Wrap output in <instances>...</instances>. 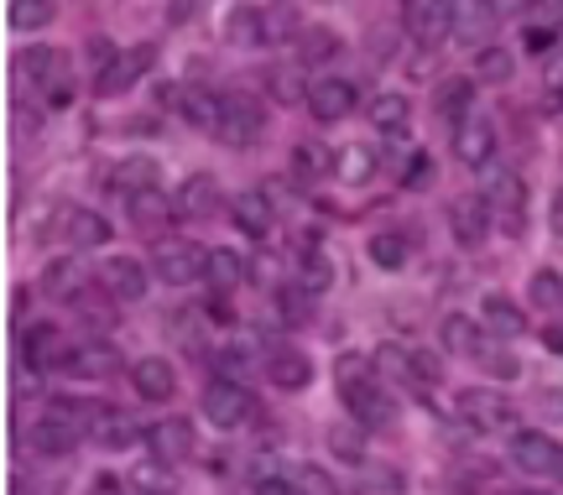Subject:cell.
Returning <instances> with one entry per match:
<instances>
[{
	"label": "cell",
	"instance_id": "cell-1",
	"mask_svg": "<svg viewBox=\"0 0 563 495\" xmlns=\"http://www.w3.org/2000/svg\"><path fill=\"white\" fill-rule=\"evenodd\" d=\"M16 89L21 95H58L63 89V74H68V53H58V47H21L16 53Z\"/></svg>",
	"mask_w": 563,
	"mask_h": 495
},
{
	"label": "cell",
	"instance_id": "cell-2",
	"mask_svg": "<svg viewBox=\"0 0 563 495\" xmlns=\"http://www.w3.org/2000/svg\"><path fill=\"white\" fill-rule=\"evenodd\" d=\"M485 209L506 235H517L527 219V183L511 167H485Z\"/></svg>",
	"mask_w": 563,
	"mask_h": 495
},
{
	"label": "cell",
	"instance_id": "cell-3",
	"mask_svg": "<svg viewBox=\"0 0 563 495\" xmlns=\"http://www.w3.org/2000/svg\"><path fill=\"white\" fill-rule=\"evenodd\" d=\"M262 131H266V105L251 89H230L220 110V141L251 146V141H262Z\"/></svg>",
	"mask_w": 563,
	"mask_h": 495
},
{
	"label": "cell",
	"instance_id": "cell-4",
	"mask_svg": "<svg viewBox=\"0 0 563 495\" xmlns=\"http://www.w3.org/2000/svg\"><path fill=\"white\" fill-rule=\"evenodd\" d=\"M203 266H209V256H203L199 245L178 240V235H167V240L152 245V272H157L167 287H188V282H199Z\"/></svg>",
	"mask_w": 563,
	"mask_h": 495
},
{
	"label": "cell",
	"instance_id": "cell-5",
	"mask_svg": "<svg viewBox=\"0 0 563 495\" xmlns=\"http://www.w3.org/2000/svg\"><path fill=\"white\" fill-rule=\"evenodd\" d=\"M256 413V396L245 392L241 381H209L203 386V417L214 422V428H241L245 417Z\"/></svg>",
	"mask_w": 563,
	"mask_h": 495
},
{
	"label": "cell",
	"instance_id": "cell-6",
	"mask_svg": "<svg viewBox=\"0 0 563 495\" xmlns=\"http://www.w3.org/2000/svg\"><path fill=\"white\" fill-rule=\"evenodd\" d=\"M152 63H157V47H152V42H136V47L115 53V58L100 68V79H95V95H100V99L125 95V89H131V84H136L141 74L152 68Z\"/></svg>",
	"mask_w": 563,
	"mask_h": 495
},
{
	"label": "cell",
	"instance_id": "cell-7",
	"mask_svg": "<svg viewBox=\"0 0 563 495\" xmlns=\"http://www.w3.org/2000/svg\"><path fill=\"white\" fill-rule=\"evenodd\" d=\"M454 407H460V417L470 428H481V433H501V428H511V417H517V407H511L501 392H485V386H464Z\"/></svg>",
	"mask_w": 563,
	"mask_h": 495
},
{
	"label": "cell",
	"instance_id": "cell-8",
	"mask_svg": "<svg viewBox=\"0 0 563 495\" xmlns=\"http://www.w3.org/2000/svg\"><path fill=\"white\" fill-rule=\"evenodd\" d=\"M84 443V433L74 428V422H63V417H53V413H42L26 433H21V449L26 454H37V459H63V454H74Z\"/></svg>",
	"mask_w": 563,
	"mask_h": 495
},
{
	"label": "cell",
	"instance_id": "cell-9",
	"mask_svg": "<svg viewBox=\"0 0 563 495\" xmlns=\"http://www.w3.org/2000/svg\"><path fill=\"white\" fill-rule=\"evenodd\" d=\"M47 230H53L58 240H68V245H79V251H95V245L110 240V219L95 215V209H79V204H63Z\"/></svg>",
	"mask_w": 563,
	"mask_h": 495
},
{
	"label": "cell",
	"instance_id": "cell-10",
	"mask_svg": "<svg viewBox=\"0 0 563 495\" xmlns=\"http://www.w3.org/2000/svg\"><path fill=\"white\" fill-rule=\"evenodd\" d=\"M146 449L162 464H183V459L199 454V433H194L188 417H162L157 428H146Z\"/></svg>",
	"mask_w": 563,
	"mask_h": 495
},
{
	"label": "cell",
	"instance_id": "cell-11",
	"mask_svg": "<svg viewBox=\"0 0 563 495\" xmlns=\"http://www.w3.org/2000/svg\"><path fill=\"white\" fill-rule=\"evenodd\" d=\"M511 464H517V470H527V475L553 480V475H559V464H563V449L548 433L527 428V433L511 438Z\"/></svg>",
	"mask_w": 563,
	"mask_h": 495
},
{
	"label": "cell",
	"instance_id": "cell-12",
	"mask_svg": "<svg viewBox=\"0 0 563 495\" xmlns=\"http://www.w3.org/2000/svg\"><path fill=\"white\" fill-rule=\"evenodd\" d=\"M407 37L418 47H443V37L454 32V6H433V0H412L402 11Z\"/></svg>",
	"mask_w": 563,
	"mask_h": 495
},
{
	"label": "cell",
	"instance_id": "cell-13",
	"mask_svg": "<svg viewBox=\"0 0 563 495\" xmlns=\"http://www.w3.org/2000/svg\"><path fill=\"white\" fill-rule=\"evenodd\" d=\"M100 287L115 297V302H141L146 287H152V277H146V266H141L136 256H110L100 266Z\"/></svg>",
	"mask_w": 563,
	"mask_h": 495
},
{
	"label": "cell",
	"instance_id": "cell-14",
	"mask_svg": "<svg viewBox=\"0 0 563 495\" xmlns=\"http://www.w3.org/2000/svg\"><path fill=\"white\" fill-rule=\"evenodd\" d=\"M136 438H141V428L121 407H110V402L95 407V422H89V443H95V449H115V454H121V449H136Z\"/></svg>",
	"mask_w": 563,
	"mask_h": 495
},
{
	"label": "cell",
	"instance_id": "cell-15",
	"mask_svg": "<svg viewBox=\"0 0 563 495\" xmlns=\"http://www.w3.org/2000/svg\"><path fill=\"white\" fill-rule=\"evenodd\" d=\"M21 350H26V371H68L79 344H68L58 329H32Z\"/></svg>",
	"mask_w": 563,
	"mask_h": 495
},
{
	"label": "cell",
	"instance_id": "cell-16",
	"mask_svg": "<svg viewBox=\"0 0 563 495\" xmlns=\"http://www.w3.org/2000/svg\"><path fill=\"white\" fill-rule=\"evenodd\" d=\"M308 110H313V120H344L350 110H355V84L340 79V74L313 79V89H308Z\"/></svg>",
	"mask_w": 563,
	"mask_h": 495
},
{
	"label": "cell",
	"instance_id": "cell-17",
	"mask_svg": "<svg viewBox=\"0 0 563 495\" xmlns=\"http://www.w3.org/2000/svg\"><path fill=\"white\" fill-rule=\"evenodd\" d=\"M173 105H178V116L194 125V131H214L220 136V110H224V95H209L199 84H183L173 89Z\"/></svg>",
	"mask_w": 563,
	"mask_h": 495
},
{
	"label": "cell",
	"instance_id": "cell-18",
	"mask_svg": "<svg viewBox=\"0 0 563 495\" xmlns=\"http://www.w3.org/2000/svg\"><path fill=\"white\" fill-rule=\"evenodd\" d=\"M454 157L464 162V167H490V157H496V125L485 116H470L454 131Z\"/></svg>",
	"mask_w": 563,
	"mask_h": 495
},
{
	"label": "cell",
	"instance_id": "cell-19",
	"mask_svg": "<svg viewBox=\"0 0 563 495\" xmlns=\"http://www.w3.org/2000/svg\"><path fill=\"white\" fill-rule=\"evenodd\" d=\"M131 386H136L141 402H173V392H178V371H173L162 355H146V360L131 365Z\"/></svg>",
	"mask_w": 563,
	"mask_h": 495
},
{
	"label": "cell",
	"instance_id": "cell-20",
	"mask_svg": "<svg viewBox=\"0 0 563 495\" xmlns=\"http://www.w3.org/2000/svg\"><path fill=\"white\" fill-rule=\"evenodd\" d=\"M266 376L277 381L282 392H302L313 381V360L292 350V344H277V350H266Z\"/></svg>",
	"mask_w": 563,
	"mask_h": 495
},
{
	"label": "cell",
	"instance_id": "cell-21",
	"mask_svg": "<svg viewBox=\"0 0 563 495\" xmlns=\"http://www.w3.org/2000/svg\"><path fill=\"white\" fill-rule=\"evenodd\" d=\"M344 407H350V417H355L361 428H386V422H391V396H386L376 381L350 386V392H344Z\"/></svg>",
	"mask_w": 563,
	"mask_h": 495
},
{
	"label": "cell",
	"instance_id": "cell-22",
	"mask_svg": "<svg viewBox=\"0 0 563 495\" xmlns=\"http://www.w3.org/2000/svg\"><path fill=\"white\" fill-rule=\"evenodd\" d=\"M162 183V167L157 157H125L115 173H110V194H121V198H146L152 188Z\"/></svg>",
	"mask_w": 563,
	"mask_h": 495
},
{
	"label": "cell",
	"instance_id": "cell-23",
	"mask_svg": "<svg viewBox=\"0 0 563 495\" xmlns=\"http://www.w3.org/2000/svg\"><path fill=\"white\" fill-rule=\"evenodd\" d=\"M376 167H382V157H376V146H365V141H350V146L334 152V178H340L344 188H365V183L376 178Z\"/></svg>",
	"mask_w": 563,
	"mask_h": 495
},
{
	"label": "cell",
	"instance_id": "cell-24",
	"mask_svg": "<svg viewBox=\"0 0 563 495\" xmlns=\"http://www.w3.org/2000/svg\"><path fill=\"white\" fill-rule=\"evenodd\" d=\"M125 360H121V350L110 344V339H84L79 350H74V376H89V381H104V376H115Z\"/></svg>",
	"mask_w": 563,
	"mask_h": 495
},
{
	"label": "cell",
	"instance_id": "cell-25",
	"mask_svg": "<svg viewBox=\"0 0 563 495\" xmlns=\"http://www.w3.org/2000/svg\"><path fill=\"white\" fill-rule=\"evenodd\" d=\"M214 209H220V183L203 178V173H194L178 188V198H173V215H183V219H203V215H214Z\"/></svg>",
	"mask_w": 563,
	"mask_h": 495
},
{
	"label": "cell",
	"instance_id": "cell-26",
	"mask_svg": "<svg viewBox=\"0 0 563 495\" xmlns=\"http://www.w3.org/2000/svg\"><path fill=\"white\" fill-rule=\"evenodd\" d=\"M449 224H454V240L460 245H481L485 230H490V209H485V198H460L454 209H449Z\"/></svg>",
	"mask_w": 563,
	"mask_h": 495
},
{
	"label": "cell",
	"instance_id": "cell-27",
	"mask_svg": "<svg viewBox=\"0 0 563 495\" xmlns=\"http://www.w3.org/2000/svg\"><path fill=\"white\" fill-rule=\"evenodd\" d=\"M84 287H89V277H84V261L79 256H63V261H53V266L42 272V293L58 297V302H74Z\"/></svg>",
	"mask_w": 563,
	"mask_h": 495
},
{
	"label": "cell",
	"instance_id": "cell-28",
	"mask_svg": "<svg viewBox=\"0 0 563 495\" xmlns=\"http://www.w3.org/2000/svg\"><path fill=\"white\" fill-rule=\"evenodd\" d=\"M365 120H371L382 136L402 141L407 125H412V105H407V95H376V99H371V116H365Z\"/></svg>",
	"mask_w": 563,
	"mask_h": 495
},
{
	"label": "cell",
	"instance_id": "cell-29",
	"mask_svg": "<svg viewBox=\"0 0 563 495\" xmlns=\"http://www.w3.org/2000/svg\"><path fill=\"white\" fill-rule=\"evenodd\" d=\"M203 277H209V287H214V297H230L235 287L245 282V261L235 256V251H209V266H203Z\"/></svg>",
	"mask_w": 563,
	"mask_h": 495
},
{
	"label": "cell",
	"instance_id": "cell-30",
	"mask_svg": "<svg viewBox=\"0 0 563 495\" xmlns=\"http://www.w3.org/2000/svg\"><path fill=\"white\" fill-rule=\"evenodd\" d=\"M74 314L89 318V329L110 334V329H115V297H110V293L100 287V282H95V287H84V293L74 297Z\"/></svg>",
	"mask_w": 563,
	"mask_h": 495
},
{
	"label": "cell",
	"instance_id": "cell-31",
	"mask_svg": "<svg viewBox=\"0 0 563 495\" xmlns=\"http://www.w3.org/2000/svg\"><path fill=\"white\" fill-rule=\"evenodd\" d=\"M308 26L298 21L292 6H262V42L266 47H282V42H298Z\"/></svg>",
	"mask_w": 563,
	"mask_h": 495
},
{
	"label": "cell",
	"instance_id": "cell-32",
	"mask_svg": "<svg viewBox=\"0 0 563 495\" xmlns=\"http://www.w3.org/2000/svg\"><path fill=\"white\" fill-rule=\"evenodd\" d=\"M439 334H443V350H454V355H481V350H485L481 323H475V318H464V314H449V318H443Z\"/></svg>",
	"mask_w": 563,
	"mask_h": 495
},
{
	"label": "cell",
	"instance_id": "cell-33",
	"mask_svg": "<svg viewBox=\"0 0 563 495\" xmlns=\"http://www.w3.org/2000/svg\"><path fill=\"white\" fill-rule=\"evenodd\" d=\"M470 99H475V79H449L439 89V120L449 131H460L464 120H470Z\"/></svg>",
	"mask_w": 563,
	"mask_h": 495
},
{
	"label": "cell",
	"instance_id": "cell-34",
	"mask_svg": "<svg viewBox=\"0 0 563 495\" xmlns=\"http://www.w3.org/2000/svg\"><path fill=\"white\" fill-rule=\"evenodd\" d=\"M329 282H334V261L319 251V235H308V245H302V266H298V287H308V293L319 297Z\"/></svg>",
	"mask_w": 563,
	"mask_h": 495
},
{
	"label": "cell",
	"instance_id": "cell-35",
	"mask_svg": "<svg viewBox=\"0 0 563 495\" xmlns=\"http://www.w3.org/2000/svg\"><path fill=\"white\" fill-rule=\"evenodd\" d=\"M485 329H496V334H506V339H517V334H527V318H522V308H517L511 297L490 293V297H485Z\"/></svg>",
	"mask_w": 563,
	"mask_h": 495
},
{
	"label": "cell",
	"instance_id": "cell-36",
	"mask_svg": "<svg viewBox=\"0 0 563 495\" xmlns=\"http://www.w3.org/2000/svg\"><path fill=\"white\" fill-rule=\"evenodd\" d=\"M334 173V152H323L319 141H298L292 146V178H329Z\"/></svg>",
	"mask_w": 563,
	"mask_h": 495
},
{
	"label": "cell",
	"instance_id": "cell-37",
	"mask_svg": "<svg viewBox=\"0 0 563 495\" xmlns=\"http://www.w3.org/2000/svg\"><path fill=\"white\" fill-rule=\"evenodd\" d=\"M53 16H58L53 0H11V11H5L11 32H37V26H47Z\"/></svg>",
	"mask_w": 563,
	"mask_h": 495
},
{
	"label": "cell",
	"instance_id": "cell-38",
	"mask_svg": "<svg viewBox=\"0 0 563 495\" xmlns=\"http://www.w3.org/2000/svg\"><path fill=\"white\" fill-rule=\"evenodd\" d=\"M136 495H173V470L162 464V459H146V464H136L131 470V480H125Z\"/></svg>",
	"mask_w": 563,
	"mask_h": 495
},
{
	"label": "cell",
	"instance_id": "cell-39",
	"mask_svg": "<svg viewBox=\"0 0 563 495\" xmlns=\"http://www.w3.org/2000/svg\"><path fill=\"white\" fill-rule=\"evenodd\" d=\"M235 224H241L245 235H256V240H262L266 230H272V204H266L262 194L235 198Z\"/></svg>",
	"mask_w": 563,
	"mask_h": 495
},
{
	"label": "cell",
	"instance_id": "cell-40",
	"mask_svg": "<svg viewBox=\"0 0 563 495\" xmlns=\"http://www.w3.org/2000/svg\"><path fill=\"white\" fill-rule=\"evenodd\" d=\"M511 74H517V58H511L506 47H481V53H475V79L481 84H506Z\"/></svg>",
	"mask_w": 563,
	"mask_h": 495
},
{
	"label": "cell",
	"instance_id": "cell-41",
	"mask_svg": "<svg viewBox=\"0 0 563 495\" xmlns=\"http://www.w3.org/2000/svg\"><path fill=\"white\" fill-rule=\"evenodd\" d=\"M329 449H334V459H344V464H365V428L361 422L329 428Z\"/></svg>",
	"mask_w": 563,
	"mask_h": 495
},
{
	"label": "cell",
	"instance_id": "cell-42",
	"mask_svg": "<svg viewBox=\"0 0 563 495\" xmlns=\"http://www.w3.org/2000/svg\"><path fill=\"white\" fill-rule=\"evenodd\" d=\"M376 376L418 386V381H412V350H402V344H382V350H376Z\"/></svg>",
	"mask_w": 563,
	"mask_h": 495
},
{
	"label": "cell",
	"instance_id": "cell-43",
	"mask_svg": "<svg viewBox=\"0 0 563 495\" xmlns=\"http://www.w3.org/2000/svg\"><path fill=\"white\" fill-rule=\"evenodd\" d=\"M365 251H371V261H376V266L397 272V266L407 261V240L397 235V230H382V235H371V245H365Z\"/></svg>",
	"mask_w": 563,
	"mask_h": 495
},
{
	"label": "cell",
	"instance_id": "cell-44",
	"mask_svg": "<svg viewBox=\"0 0 563 495\" xmlns=\"http://www.w3.org/2000/svg\"><path fill=\"white\" fill-rule=\"evenodd\" d=\"M230 37L241 47H262V6H235L230 11Z\"/></svg>",
	"mask_w": 563,
	"mask_h": 495
},
{
	"label": "cell",
	"instance_id": "cell-45",
	"mask_svg": "<svg viewBox=\"0 0 563 495\" xmlns=\"http://www.w3.org/2000/svg\"><path fill=\"white\" fill-rule=\"evenodd\" d=\"M266 89H272L282 105H292V99H308V89H313V84L302 79L298 68H266Z\"/></svg>",
	"mask_w": 563,
	"mask_h": 495
},
{
	"label": "cell",
	"instance_id": "cell-46",
	"mask_svg": "<svg viewBox=\"0 0 563 495\" xmlns=\"http://www.w3.org/2000/svg\"><path fill=\"white\" fill-rule=\"evenodd\" d=\"M334 381H340V392H350V386H361V381H376V360L355 355V350H344V355L334 360Z\"/></svg>",
	"mask_w": 563,
	"mask_h": 495
},
{
	"label": "cell",
	"instance_id": "cell-47",
	"mask_svg": "<svg viewBox=\"0 0 563 495\" xmlns=\"http://www.w3.org/2000/svg\"><path fill=\"white\" fill-rule=\"evenodd\" d=\"M475 360H481V371H490L496 381H517V376H522V360L511 355V350H490V344H485Z\"/></svg>",
	"mask_w": 563,
	"mask_h": 495
},
{
	"label": "cell",
	"instance_id": "cell-48",
	"mask_svg": "<svg viewBox=\"0 0 563 495\" xmlns=\"http://www.w3.org/2000/svg\"><path fill=\"white\" fill-rule=\"evenodd\" d=\"M298 42H302V58H308V63H323L329 53H340V37H334L329 26H308Z\"/></svg>",
	"mask_w": 563,
	"mask_h": 495
},
{
	"label": "cell",
	"instance_id": "cell-49",
	"mask_svg": "<svg viewBox=\"0 0 563 495\" xmlns=\"http://www.w3.org/2000/svg\"><path fill=\"white\" fill-rule=\"evenodd\" d=\"M282 314L292 318V323H308V318H313V293L298 287V282H292V287H282Z\"/></svg>",
	"mask_w": 563,
	"mask_h": 495
},
{
	"label": "cell",
	"instance_id": "cell-50",
	"mask_svg": "<svg viewBox=\"0 0 563 495\" xmlns=\"http://www.w3.org/2000/svg\"><path fill=\"white\" fill-rule=\"evenodd\" d=\"M490 16H496L490 6H454V32H460V37H481V26Z\"/></svg>",
	"mask_w": 563,
	"mask_h": 495
},
{
	"label": "cell",
	"instance_id": "cell-51",
	"mask_svg": "<svg viewBox=\"0 0 563 495\" xmlns=\"http://www.w3.org/2000/svg\"><path fill=\"white\" fill-rule=\"evenodd\" d=\"M559 297H563L559 272H548V266H538V272H532V302H543V308H553Z\"/></svg>",
	"mask_w": 563,
	"mask_h": 495
},
{
	"label": "cell",
	"instance_id": "cell-52",
	"mask_svg": "<svg viewBox=\"0 0 563 495\" xmlns=\"http://www.w3.org/2000/svg\"><path fill=\"white\" fill-rule=\"evenodd\" d=\"M412 381L418 386H433V381H443V365L428 350H412Z\"/></svg>",
	"mask_w": 563,
	"mask_h": 495
},
{
	"label": "cell",
	"instance_id": "cell-53",
	"mask_svg": "<svg viewBox=\"0 0 563 495\" xmlns=\"http://www.w3.org/2000/svg\"><path fill=\"white\" fill-rule=\"evenodd\" d=\"M422 183H433V162H428V152H412V162H407V173H402V188H422Z\"/></svg>",
	"mask_w": 563,
	"mask_h": 495
},
{
	"label": "cell",
	"instance_id": "cell-54",
	"mask_svg": "<svg viewBox=\"0 0 563 495\" xmlns=\"http://www.w3.org/2000/svg\"><path fill=\"white\" fill-rule=\"evenodd\" d=\"M292 480H298V485H302L308 495H334V480L323 475V470H313V464H302V470H298Z\"/></svg>",
	"mask_w": 563,
	"mask_h": 495
},
{
	"label": "cell",
	"instance_id": "cell-55",
	"mask_svg": "<svg viewBox=\"0 0 563 495\" xmlns=\"http://www.w3.org/2000/svg\"><path fill=\"white\" fill-rule=\"evenodd\" d=\"M292 485H298L292 475H256V485H251V491H256V495H298Z\"/></svg>",
	"mask_w": 563,
	"mask_h": 495
},
{
	"label": "cell",
	"instance_id": "cell-56",
	"mask_svg": "<svg viewBox=\"0 0 563 495\" xmlns=\"http://www.w3.org/2000/svg\"><path fill=\"white\" fill-rule=\"evenodd\" d=\"M538 407H543L548 422H563V386H548V392L538 396Z\"/></svg>",
	"mask_w": 563,
	"mask_h": 495
},
{
	"label": "cell",
	"instance_id": "cell-57",
	"mask_svg": "<svg viewBox=\"0 0 563 495\" xmlns=\"http://www.w3.org/2000/svg\"><path fill=\"white\" fill-rule=\"evenodd\" d=\"M89 495H131V485H121V480L100 475V480H95V491H89Z\"/></svg>",
	"mask_w": 563,
	"mask_h": 495
},
{
	"label": "cell",
	"instance_id": "cell-58",
	"mask_svg": "<svg viewBox=\"0 0 563 495\" xmlns=\"http://www.w3.org/2000/svg\"><path fill=\"white\" fill-rule=\"evenodd\" d=\"M527 47H532V53L553 47V32H548V26H532V32H527Z\"/></svg>",
	"mask_w": 563,
	"mask_h": 495
},
{
	"label": "cell",
	"instance_id": "cell-59",
	"mask_svg": "<svg viewBox=\"0 0 563 495\" xmlns=\"http://www.w3.org/2000/svg\"><path fill=\"white\" fill-rule=\"evenodd\" d=\"M553 230H559V235H563V188H559V194H553Z\"/></svg>",
	"mask_w": 563,
	"mask_h": 495
},
{
	"label": "cell",
	"instance_id": "cell-60",
	"mask_svg": "<svg viewBox=\"0 0 563 495\" xmlns=\"http://www.w3.org/2000/svg\"><path fill=\"white\" fill-rule=\"evenodd\" d=\"M548 89H553V99H563V68L553 74V79H548Z\"/></svg>",
	"mask_w": 563,
	"mask_h": 495
},
{
	"label": "cell",
	"instance_id": "cell-61",
	"mask_svg": "<svg viewBox=\"0 0 563 495\" xmlns=\"http://www.w3.org/2000/svg\"><path fill=\"white\" fill-rule=\"evenodd\" d=\"M553 480H559V485H563V464H559V475H553Z\"/></svg>",
	"mask_w": 563,
	"mask_h": 495
}]
</instances>
